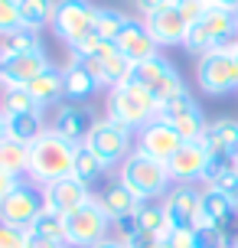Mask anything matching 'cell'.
<instances>
[{"mask_svg":"<svg viewBox=\"0 0 238 248\" xmlns=\"http://www.w3.org/2000/svg\"><path fill=\"white\" fill-rule=\"evenodd\" d=\"M157 101H153V95L147 92L144 85H137L134 78L131 82H124V85H114L108 88V101H104V118H114V121L127 124L131 131L134 127H144V124H150L153 118H157Z\"/></svg>","mask_w":238,"mask_h":248,"instance_id":"obj_3","label":"cell"},{"mask_svg":"<svg viewBox=\"0 0 238 248\" xmlns=\"http://www.w3.org/2000/svg\"><path fill=\"white\" fill-rule=\"evenodd\" d=\"M62 82H65V101H75V105H85V98H91L98 92V78L85 69V62L72 59L62 69Z\"/></svg>","mask_w":238,"mask_h":248,"instance_id":"obj_23","label":"cell"},{"mask_svg":"<svg viewBox=\"0 0 238 248\" xmlns=\"http://www.w3.org/2000/svg\"><path fill=\"white\" fill-rule=\"evenodd\" d=\"M232 245L235 242L219 225H196L193 229V248H232Z\"/></svg>","mask_w":238,"mask_h":248,"instance_id":"obj_33","label":"cell"},{"mask_svg":"<svg viewBox=\"0 0 238 248\" xmlns=\"http://www.w3.org/2000/svg\"><path fill=\"white\" fill-rule=\"evenodd\" d=\"M206 163H209L206 147H202L199 140H186V144L173 154V160L166 163V170H170V180H173V183H196V180H202V173H206Z\"/></svg>","mask_w":238,"mask_h":248,"instance_id":"obj_18","label":"cell"},{"mask_svg":"<svg viewBox=\"0 0 238 248\" xmlns=\"http://www.w3.org/2000/svg\"><path fill=\"white\" fill-rule=\"evenodd\" d=\"M0 111L3 114H30V111H43V108H39V101L26 88H3L0 92Z\"/></svg>","mask_w":238,"mask_h":248,"instance_id":"obj_31","label":"cell"},{"mask_svg":"<svg viewBox=\"0 0 238 248\" xmlns=\"http://www.w3.org/2000/svg\"><path fill=\"white\" fill-rule=\"evenodd\" d=\"M215 7H225V10H232V13H238V0H212Z\"/></svg>","mask_w":238,"mask_h":248,"instance_id":"obj_45","label":"cell"},{"mask_svg":"<svg viewBox=\"0 0 238 248\" xmlns=\"http://www.w3.org/2000/svg\"><path fill=\"white\" fill-rule=\"evenodd\" d=\"M183 144H186V140L176 134L173 124L160 121V118H153L150 124H144L137 131V150H144L147 157H153V160H160V163H170L173 154L183 147Z\"/></svg>","mask_w":238,"mask_h":248,"instance_id":"obj_15","label":"cell"},{"mask_svg":"<svg viewBox=\"0 0 238 248\" xmlns=\"http://www.w3.org/2000/svg\"><path fill=\"white\" fill-rule=\"evenodd\" d=\"M196 82L206 95H228L238 88V62L232 52L212 49L196 62Z\"/></svg>","mask_w":238,"mask_h":248,"instance_id":"obj_9","label":"cell"},{"mask_svg":"<svg viewBox=\"0 0 238 248\" xmlns=\"http://www.w3.org/2000/svg\"><path fill=\"white\" fill-rule=\"evenodd\" d=\"M144 26L150 30V36L157 46H183V39H186L189 33V23L186 16L179 13V7L176 3H166V7H160V10H153L144 16Z\"/></svg>","mask_w":238,"mask_h":248,"instance_id":"obj_17","label":"cell"},{"mask_svg":"<svg viewBox=\"0 0 238 248\" xmlns=\"http://www.w3.org/2000/svg\"><path fill=\"white\" fill-rule=\"evenodd\" d=\"M52 13H56V0H20V20L26 30L52 26Z\"/></svg>","mask_w":238,"mask_h":248,"instance_id":"obj_28","label":"cell"},{"mask_svg":"<svg viewBox=\"0 0 238 248\" xmlns=\"http://www.w3.org/2000/svg\"><path fill=\"white\" fill-rule=\"evenodd\" d=\"M95 3L91 0H56V13H52V33L72 49L78 39L95 33Z\"/></svg>","mask_w":238,"mask_h":248,"instance_id":"obj_6","label":"cell"},{"mask_svg":"<svg viewBox=\"0 0 238 248\" xmlns=\"http://www.w3.org/2000/svg\"><path fill=\"white\" fill-rule=\"evenodd\" d=\"M7 52H39L43 49V43H39V30H16V33H10V36H3V43H0Z\"/></svg>","mask_w":238,"mask_h":248,"instance_id":"obj_34","label":"cell"},{"mask_svg":"<svg viewBox=\"0 0 238 248\" xmlns=\"http://www.w3.org/2000/svg\"><path fill=\"white\" fill-rule=\"evenodd\" d=\"M232 56H235V62H238V46H235V52H232Z\"/></svg>","mask_w":238,"mask_h":248,"instance_id":"obj_47","label":"cell"},{"mask_svg":"<svg viewBox=\"0 0 238 248\" xmlns=\"http://www.w3.org/2000/svg\"><path fill=\"white\" fill-rule=\"evenodd\" d=\"M209 186H215L219 193H225V196H228V199H232V202L238 206V167H232V170H225V173L219 176L215 183H209Z\"/></svg>","mask_w":238,"mask_h":248,"instance_id":"obj_37","label":"cell"},{"mask_svg":"<svg viewBox=\"0 0 238 248\" xmlns=\"http://www.w3.org/2000/svg\"><path fill=\"white\" fill-rule=\"evenodd\" d=\"M26 92L33 95V98L39 101V108L46 111L49 105H59V101H65V82H62V69H56V65H49L46 72H39L30 85H26Z\"/></svg>","mask_w":238,"mask_h":248,"instance_id":"obj_24","label":"cell"},{"mask_svg":"<svg viewBox=\"0 0 238 248\" xmlns=\"http://www.w3.org/2000/svg\"><path fill=\"white\" fill-rule=\"evenodd\" d=\"M0 140H7V114L0 111Z\"/></svg>","mask_w":238,"mask_h":248,"instance_id":"obj_46","label":"cell"},{"mask_svg":"<svg viewBox=\"0 0 238 248\" xmlns=\"http://www.w3.org/2000/svg\"><path fill=\"white\" fill-rule=\"evenodd\" d=\"M43 199H46V209L49 212L69 216V212H75L78 206H85L91 199V189L78 176H62V180H52V183L43 186Z\"/></svg>","mask_w":238,"mask_h":248,"instance_id":"obj_16","label":"cell"},{"mask_svg":"<svg viewBox=\"0 0 238 248\" xmlns=\"http://www.w3.org/2000/svg\"><path fill=\"white\" fill-rule=\"evenodd\" d=\"M235 33H238V16H235Z\"/></svg>","mask_w":238,"mask_h":248,"instance_id":"obj_48","label":"cell"},{"mask_svg":"<svg viewBox=\"0 0 238 248\" xmlns=\"http://www.w3.org/2000/svg\"><path fill=\"white\" fill-rule=\"evenodd\" d=\"M26 248H69V245H65V242H52V238H43V235L26 232Z\"/></svg>","mask_w":238,"mask_h":248,"instance_id":"obj_42","label":"cell"},{"mask_svg":"<svg viewBox=\"0 0 238 248\" xmlns=\"http://www.w3.org/2000/svg\"><path fill=\"white\" fill-rule=\"evenodd\" d=\"M176 7H179V13L186 16V23H199L202 16H206V10L212 7V0H173Z\"/></svg>","mask_w":238,"mask_h":248,"instance_id":"obj_36","label":"cell"},{"mask_svg":"<svg viewBox=\"0 0 238 248\" xmlns=\"http://www.w3.org/2000/svg\"><path fill=\"white\" fill-rule=\"evenodd\" d=\"M114 43H118L121 56H124L127 62H134V65L153 59V56H160V52H157V43H153V36H150V30L144 26V20H134V16H131V23L124 26V33L114 39Z\"/></svg>","mask_w":238,"mask_h":248,"instance_id":"obj_19","label":"cell"},{"mask_svg":"<svg viewBox=\"0 0 238 248\" xmlns=\"http://www.w3.org/2000/svg\"><path fill=\"white\" fill-rule=\"evenodd\" d=\"M46 209V199H43V186H36L33 180H20L16 189L0 202V222L13 225V229H30L39 219V212Z\"/></svg>","mask_w":238,"mask_h":248,"instance_id":"obj_8","label":"cell"},{"mask_svg":"<svg viewBox=\"0 0 238 248\" xmlns=\"http://www.w3.org/2000/svg\"><path fill=\"white\" fill-rule=\"evenodd\" d=\"M163 242L170 248H193V232H189V229H170Z\"/></svg>","mask_w":238,"mask_h":248,"instance_id":"obj_40","label":"cell"},{"mask_svg":"<svg viewBox=\"0 0 238 248\" xmlns=\"http://www.w3.org/2000/svg\"><path fill=\"white\" fill-rule=\"evenodd\" d=\"M95 111L88 105H75V101H59L56 111H52V121H49V131H56L59 137H65L69 144H85L91 127H95Z\"/></svg>","mask_w":238,"mask_h":248,"instance_id":"obj_14","label":"cell"},{"mask_svg":"<svg viewBox=\"0 0 238 248\" xmlns=\"http://www.w3.org/2000/svg\"><path fill=\"white\" fill-rule=\"evenodd\" d=\"M0 167L13 176H23L30 170V147L20 140H0Z\"/></svg>","mask_w":238,"mask_h":248,"instance_id":"obj_29","label":"cell"},{"mask_svg":"<svg viewBox=\"0 0 238 248\" xmlns=\"http://www.w3.org/2000/svg\"><path fill=\"white\" fill-rule=\"evenodd\" d=\"M131 78L150 92L153 101H157V108H160V105H166L170 98H176V95H183V92H186L183 75L176 72L173 65H170V59H163V56H153V59L134 65V75H131Z\"/></svg>","mask_w":238,"mask_h":248,"instance_id":"obj_7","label":"cell"},{"mask_svg":"<svg viewBox=\"0 0 238 248\" xmlns=\"http://www.w3.org/2000/svg\"><path fill=\"white\" fill-rule=\"evenodd\" d=\"M16 183H20V176H13V173H7L3 167H0V202L10 196L13 189H16Z\"/></svg>","mask_w":238,"mask_h":248,"instance_id":"obj_41","label":"cell"},{"mask_svg":"<svg viewBox=\"0 0 238 248\" xmlns=\"http://www.w3.org/2000/svg\"><path fill=\"white\" fill-rule=\"evenodd\" d=\"M0 248H26V232L0 222Z\"/></svg>","mask_w":238,"mask_h":248,"instance_id":"obj_38","label":"cell"},{"mask_svg":"<svg viewBox=\"0 0 238 248\" xmlns=\"http://www.w3.org/2000/svg\"><path fill=\"white\" fill-rule=\"evenodd\" d=\"M118 180L140 199V202H147V199H157V196H166L170 193V170H166V163L153 160L147 157L144 150L134 147V154L127 157L121 167H118Z\"/></svg>","mask_w":238,"mask_h":248,"instance_id":"obj_2","label":"cell"},{"mask_svg":"<svg viewBox=\"0 0 238 248\" xmlns=\"http://www.w3.org/2000/svg\"><path fill=\"white\" fill-rule=\"evenodd\" d=\"M137 225L144 229V232H153V235L166 238V232H170V222H166V212H163V202H153V199H147V202H140L137 206Z\"/></svg>","mask_w":238,"mask_h":248,"instance_id":"obj_30","label":"cell"},{"mask_svg":"<svg viewBox=\"0 0 238 248\" xmlns=\"http://www.w3.org/2000/svg\"><path fill=\"white\" fill-rule=\"evenodd\" d=\"M91 248H127L121 238H101L98 245H91Z\"/></svg>","mask_w":238,"mask_h":248,"instance_id":"obj_44","label":"cell"},{"mask_svg":"<svg viewBox=\"0 0 238 248\" xmlns=\"http://www.w3.org/2000/svg\"><path fill=\"white\" fill-rule=\"evenodd\" d=\"M75 144H69L65 137L56 131H46L36 144H30V170L26 176L36 186H46L52 180L72 176V163H75Z\"/></svg>","mask_w":238,"mask_h":248,"instance_id":"obj_1","label":"cell"},{"mask_svg":"<svg viewBox=\"0 0 238 248\" xmlns=\"http://www.w3.org/2000/svg\"><path fill=\"white\" fill-rule=\"evenodd\" d=\"M26 232H33V235H43V238H52V242H65V219L62 216H56V212L43 209L39 212V219Z\"/></svg>","mask_w":238,"mask_h":248,"instance_id":"obj_32","label":"cell"},{"mask_svg":"<svg viewBox=\"0 0 238 248\" xmlns=\"http://www.w3.org/2000/svg\"><path fill=\"white\" fill-rule=\"evenodd\" d=\"M104 163H101V157L95 154L91 147H85V144H78V150H75V163H72V176H78L85 186H91L95 180H101L104 176Z\"/></svg>","mask_w":238,"mask_h":248,"instance_id":"obj_26","label":"cell"},{"mask_svg":"<svg viewBox=\"0 0 238 248\" xmlns=\"http://www.w3.org/2000/svg\"><path fill=\"white\" fill-rule=\"evenodd\" d=\"M127 23H131V16L124 10H114V7H98L95 10V33L101 39H108V43H114L121 36Z\"/></svg>","mask_w":238,"mask_h":248,"instance_id":"obj_27","label":"cell"},{"mask_svg":"<svg viewBox=\"0 0 238 248\" xmlns=\"http://www.w3.org/2000/svg\"><path fill=\"white\" fill-rule=\"evenodd\" d=\"M16 30H23L20 20V0H0V36H10Z\"/></svg>","mask_w":238,"mask_h":248,"instance_id":"obj_35","label":"cell"},{"mask_svg":"<svg viewBox=\"0 0 238 248\" xmlns=\"http://www.w3.org/2000/svg\"><path fill=\"white\" fill-rule=\"evenodd\" d=\"M166 3H173V0H137V3H134V7H137V10L144 13V16H147V13L160 10V7H166Z\"/></svg>","mask_w":238,"mask_h":248,"instance_id":"obj_43","label":"cell"},{"mask_svg":"<svg viewBox=\"0 0 238 248\" xmlns=\"http://www.w3.org/2000/svg\"><path fill=\"white\" fill-rule=\"evenodd\" d=\"M131 134H134V131H131L127 124L114 121V118H98L95 127H91V134H88V140H85V147L95 150L104 167H121V163L134 154Z\"/></svg>","mask_w":238,"mask_h":248,"instance_id":"obj_4","label":"cell"},{"mask_svg":"<svg viewBox=\"0 0 238 248\" xmlns=\"http://www.w3.org/2000/svg\"><path fill=\"white\" fill-rule=\"evenodd\" d=\"M98 206L104 209V216L111 219V222H118V219H124V216H134L137 212V206H140V199L127 189L121 180H111V183L101 189L98 196Z\"/></svg>","mask_w":238,"mask_h":248,"instance_id":"obj_21","label":"cell"},{"mask_svg":"<svg viewBox=\"0 0 238 248\" xmlns=\"http://www.w3.org/2000/svg\"><path fill=\"white\" fill-rule=\"evenodd\" d=\"M49 69L46 52H7L0 46V88H26L39 72Z\"/></svg>","mask_w":238,"mask_h":248,"instance_id":"obj_12","label":"cell"},{"mask_svg":"<svg viewBox=\"0 0 238 248\" xmlns=\"http://www.w3.org/2000/svg\"><path fill=\"white\" fill-rule=\"evenodd\" d=\"M232 248H238V242H235V245H232Z\"/></svg>","mask_w":238,"mask_h":248,"instance_id":"obj_49","label":"cell"},{"mask_svg":"<svg viewBox=\"0 0 238 248\" xmlns=\"http://www.w3.org/2000/svg\"><path fill=\"white\" fill-rule=\"evenodd\" d=\"M235 212H238V206L225 196V193H219L215 186H206V189H202L199 225H219V229H225V232H228V225H232V219H235Z\"/></svg>","mask_w":238,"mask_h":248,"instance_id":"obj_22","label":"cell"},{"mask_svg":"<svg viewBox=\"0 0 238 248\" xmlns=\"http://www.w3.org/2000/svg\"><path fill=\"white\" fill-rule=\"evenodd\" d=\"M163 238L160 235H153V232H144V229H137L131 238H124V245L127 248H160Z\"/></svg>","mask_w":238,"mask_h":248,"instance_id":"obj_39","label":"cell"},{"mask_svg":"<svg viewBox=\"0 0 238 248\" xmlns=\"http://www.w3.org/2000/svg\"><path fill=\"white\" fill-rule=\"evenodd\" d=\"M65 219V245L69 248H91L101 238H108L111 219L104 216V209L98 206V199L91 196L85 206H78L75 212L62 216Z\"/></svg>","mask_w":238,"mask_h":248,"instance_id":"obj_5","label":"cell"},{"mask_svg":"<svg viewBox=\"0 0 238 248\" xmlns=\"http://www.w3.org/2000/svg\"><path fill=\"white\" fill-rule=\"evenodd\" d=\"M157 118L166 121V124H173L176 134L183 137V140H199V137L206 134V124H209L202 118V108L196 105V98H193L189 92H183V95L170 98L166 105H160Z\"/></svg>","mask_w":238,"mask_h":248,"instance_id":"obj_10","label":"cell"},{"mask_svg":"<svg viewBox=\"0 0 238 248\" xmlns=\"http://www.w3.org/2000/svg\"><path fill=\"white\" fill-rule=\"evenodd\" d=\"M46 111H30V114H7V137L20 144H36L46 134Z\"/></svg>","mask_w":238,"mask_h":248,"instance_id":"obj_25","label":"cell"},{"mask_svg":"<svg viewBox=\"0 0 238 248\" xmlns=\"http://www.w3.org/2000/svg\"><path fill=\"white\" fill-rule=\"evenodd\" d=\"M209 157H235L238 160V121L235 118H219L206 124V134L199 137Z\"/></svg>","mask_w":238,"mask_h":248,"instance_id":"obj_20","label":"cell"},{"mask_svg":"<svg viewBox=\"0 0 238 248\" xmlns=\"http://www.w3.org/2000/svg\"><path fill=\"white\" fill-rule=\"evenodd\" d=\"M199 209H202V189L193 183H176L166 196H163V212L170 229H196L199 225Z\"/></svg>","mask_w":238,"mask_h":248,"instance_id":"obj_13","label":"cell"},{"mask_svg":"<svg viewBox=\"0 0 238 248\" xmlns=\"http://www.w3.org/2000/svg\"><path fill=\"white\" fill-rule=\"evenodd\" d=\"M85 62V69L95 78H98V85L104 88H114V85H124L131 82V75H134V62H127L118 49V43H108V39H101V46L95 56H88V59H78Z\"/></svg>","mask_w":238,"mask_h":248,"instance_id":"obj_11","label":"cell"}]
</instances>
